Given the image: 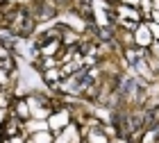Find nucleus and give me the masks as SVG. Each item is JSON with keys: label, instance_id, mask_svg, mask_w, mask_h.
<instances>
[{"label": "nucleus", "instance_id": "0eeeda50", "mask_svg": "<svg viewBox=\"0 0 159 143\" xmlns=\"http://www.w3.org/2000/svg\"><path fill=\"white\" fill-rule=\"evenodd\" d=\"M7 116H9V109H0V127H2V123L7 120Z\"/></svg>", "mask_w": 159, "mask_h": 143}, {"label": "nucleus", "instance_id": "39448f33", "mask_svg": "<svg viewBox=\"0 0 159 143\" xmlns=\"http://www.w3.org/2000/svg\"><path fill=\"white\" fill-rule=\"evenodd\" d=\"M116 18H127V20H141V14L136 7H127V5H118L116 9Z\"/></svg>", "mask_w": 159, "mask_h": 143}, {"label": "nucleus", "instance_id": "f03ea898", "mask_svg": "<svg viewBox=\"0 0 159 143\" xmlns=\"http://www.w3.org/2000/svg\"><path fill=\"white\" fill-rule=\"evenodd\" d=\"M152 41H155V37H152V32H150L148 23H141V25L134 30V46H139V48H150Z\"/></svg>", "mask_w": 159, "mask_h": 143}, {"label": "nucleus", "instance_id": "423d86ee", "mask_svg": "<svg viewBox=\"0 0 159 143\" xmlns=\"http://www.w3.org/2000/svg\"><path fill=\"white\" fill-rule=\"evenodd\" d=\"M120 2L127 7H141V0H120Z\"/></svg>", "mask_w": 159, "mask_h": 143}, {"label": "nucleus", "instance_id": "20e7f679", "mask_svg": "<svg viewBox=\"0 0 159 143\" xmlns=\"http://www.w3.org/2000/svg\"><path fill=\"white\" fill-rule=\"evenodd\" d=\"M64 48V43H61V39L57 37V39H48V41H43V43L39 46V52H41V57H57V52Z\"/></svg>", "mask_w": 159, "mask_h": 143}, {"label": "nucleus", "instance_id": "f257e3e1", "mask_svg": "<svg viewBox=\"0 0 159 143\" xmlns=\"http://www.w3.org/2000/svg\"><path fill=\"white\" fill-rule=\"evenodd\" d=\"M68 123H73V111L68 109L66 105H61V107H57V109L48 116V125H50V132H61L64 127H66Z\"/></svg>", "mask_w": 159, "mask_h": 143}, {"label": "nucleus", "instance_id": "7ed1b4c3", "mask_svg": "<svg viewBox=\"0 0 159 143\" xmlns=\"http://www.w3.org/2000/svg\"><path fill=\"white\" fill-rule=\"evenodd\" d=\"M9 111H11V114H16V116L23 120V123L32 118V109H30V105H27V100H25V98H14V102H11V107H9Z\"/></svg>", "mask_w": 159, "mask_h": 143}]
</instances>
